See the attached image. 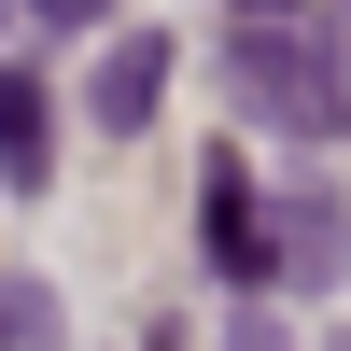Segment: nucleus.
Returning <instances> with one entry per match:
<instances>
[{
    "instance_id": "6e6552de",
    "label": "nucleus",
    "mask_w": 351,
    "mask_h": 351,
    "mask_svg": "<svg viewBox=\"0 0 351 351\" xmlns=\"http://www.w3.org/2000/svg\"><path fill=\"white\" fill-rule=\"evenodd\" d=\"M14 14H28V28H99L112 0H14Z\"/></svg>"
},
{
    "instance_id": "20e7f679",
    "label": "nucleus",
    "mask_w": 351,
    "mask_h": 351,
    "mask_svg": "<svg viewBox=\"0 0 351 351\" xmlns=\"http://www.w3.org/2000/svg\"><path fill=\"white\" fill-rule=\"evenodd\" d=\"M155 99H169V28H112L99 71H84V112L127 141V127H155Z\"/></svg>"
},
{
    "instance_id": "9b49d317",
    "label": "nucleus",
    "mask_w": 351,
    "mask_h": 351,
    "mask_svg": "<svg viewBox=\"0 0 351 351\" xmlns=\"http://www.w3.org/2000/svg\"><path fill=\"white\" fill-rule=\"evenodd\" d=\"M337 351H351V337H337Z\"/></svg>"
},
{
    "instance_id": "423d86ee",
    "label": "nucleus",
    "mask_w": 351,
    "mask_h": 351,
    "mask_svg": "<svg viewBox=\"0 0 351 351\" xmlns=\"http://www.w3.org/2000/svg\"><path fill=\"white\" fill-rule=\"evenodd\" d=\"M309 71H324V141L351 127V0H309Z\"/></svg>"
},
{
    "instance_id": "9d476101",
    "label": "nucleus",
    "mask_w": 351,
    "mask_h": 351,
    "mask_svg": "<svg viewBox=\"0 0 351 351\" xmlns=\"http://www.w3.org/2000/svg\"><path fill=\"white\" fill-rule=\"evenodd\" d=\"M239 14H309V0H239Z\"/></svg>"
},
{
    "instance_id": "f03ea898",
    "label": "nucleus",
    "mask_w": 351,
    "mask_h": 351,
    "mask_svg": "<svg viewBox=\"0 0 351 351\" xmlns=\"http://www.w3.org/2000/svg\"><path fill=\"white\" fill-rule=\"evenodd\" d=\"M197 253H211V281H281V253H267V197H253V169L239 155H211L197 169Z\"/></svg>"
},
{
    "instance_id": "1a4fd4ad",
    "label": "nucleus",
    "mask_w": 351,
    "mask_h": 351,
    "mask_svg": "<svg viewBox=\"0 0 351 351\" xmlns=\"http://www.w3.org/2000/svg\"><path fill=\"white\" fill-rule=\"evenodd\" d=\"M225 351H281V337H267V324H225Z\"/></svg>"
},
{
    "instance_id": "39448f33",
    "label": "nucleus",
    "mask_w": 351,
    "mask_h": 351,
    "mask_svg": "<svg viewBox=\"0 0 351 351\" xmlns=\"http://www.w3.org/2000/svg\"><path fill=\"white\" fill-rule=\"evenodd\" d=\"M0 183H14V197L56 183V99H43L28 71H0Z\"/></svg>"
},
{
    "instance_id": "f257e3e1",
    "label": "nucleus",
    "mask_w": 351,
    "mask_h": 351,
    "mask_svg": "<svg viewBox=\"0 0 351 351\" xmlns=\"http://www.w3.org/2000/svg\"><path fill=\"white\" fill-rule=\"evenodd\" d=\"M225 99L281 141H324V71H309V14H239L225 28Z\"/></svg>"
},
{
    "instance_id": "7ed1b4c3",
    "label": "nucleus",
    "mask_w": 351,
    "mask_h": 351,
    "mask_svg": "<svg viewBox=\"0 0 351 351\" xmlns=\"http://www.w3.org/2000/svg\"><path fill=\"white\" fill-rule=\"evenodd\" d=\"M267 253H281L295 295H337V281H351V197L337 183H281L267 197Z\"/></svg>"
},
{
    "instance_id": "0eeeda50",
    "label": "nucleus",
    "mask_w": 351,
    "mask_h": 351,
    "mask_svg": "<svg viewBox=\"0 0 351 351\" xmlns=\"http://www.w3.org/2000/svg\"><path fill=\"white\" fill-rule=\"evenodd\" d=\"M0 351H56V281H0Z\"/></svg>"
}]
</instances>
